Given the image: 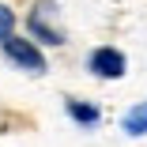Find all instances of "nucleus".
<instances>
[{
  "mask_svg": "<svg viewBox=\"0 0 147 147\" xmlns=\"http://www.w3.org/2000/svg\"><path fill=\"white\" fill-rule=\"evenodd\" d=\"M26 38L38 49L42 45H53V49L68 45V30L61 23V4L57 0H34L30 4V11H26Z\"/></svg>",
  "mask_w": 147,
  "mask_h": 147,
  "instance_id": "1",
  "label": "nucleus"
},
{
  "mask_svg": "<svg viewBox=\"0 0 147 147\" xmlns=\"http://www.w3.org/2000/svg\"><path fill=\"white\" fill-rule=\"evenodd\" d=\"M0 49H4V61L26 76H45L49 61H45V53L30 42V38H23V34H11L8 42H0Z\"/></svg>",
  "mask_w": 147,
  "mask_h": 147,
  "instance_id": "2",
  "label": "nucleus"
},
{
  "mask_svg": "<svg viewBox=\"0 0 147 147\" xmlns=\"http://www.w3.org/2000/svg\"><path fill=\"white\" fill-rule=\"evenodd\" d=\"M87 72L94 79H125L128 76V57L117 45H98V49H91V57H87Z\"/></svg>",
  "mask_w": 147,
  "mask_h": 147,
  "instance_id": "3",
  "label": "nucleus"
},
{
  "mask_svg": "<svg viewBox=\"0 0 147 147\" xmlns=\"http://www.w3.org/2000/svg\"><path fill=\"white\" fill-rule=\"evenodd\" d=\"M64 113H68V121L79 125V128H98L102 125V109L94 102H87V98H76V94L64 98Z\"/></svg>",
  "mask_w": 147,
  "mask_h": 147,
  "instance_id": "4",
  "label": "nucleus"
},
{
  "mask_svg": "<svg viewBox=\"0 0 147 147\" xmlns=\"http://www.w3.org/2000/svg\"><path fill=\"white\" fill-rule=\"evenodd\" d=\"M121 128H125V136H132V140L147 136V98L136 102V106H128V113L121 117Z\"/></svg>",
  "mask_w": 147,
  "mask_h": 147,
  "instance_id": "5",
  "label": "nucleus"
},
{
  "mask_svg": "<svg viewBox=\"0 0 147 147\" xmlns=\"http://www.w3.org/2000/svg\"><path fill=\"white\" fill-rule=\"evenodd\" d=\"M15 26H19V15H15V8L0 0V42H8V38L15 34Z\"/></svg>",
  "mask_w": 147,
  "mask_h": 147,
  "instance_id": "6",
  "label": "nucleus"
}]
</instances>
